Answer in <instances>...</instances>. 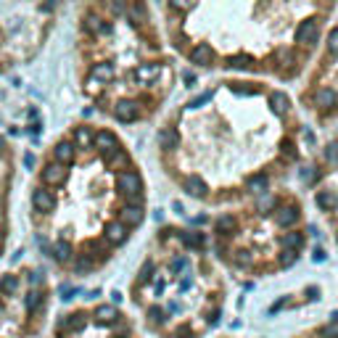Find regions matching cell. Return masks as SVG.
<instances>
[{
  "instance_id": "15",
  "label": "cell",
  "mask_w": 338,
  "mask_h": 338,
  "mask_svg": "<svg viewBox=\"0 0 338 338\" xmlns=\"http://www.w3.org/2000/svg\"><path fill=\"white\" fill-rule=\"evenodd\" d=\"M296 219H298V211L294 206H283V209H278V214H275V222H278L280 227H291Z\"/></svg>"
},
{
  "instance_id": "6",
  "label": "cell",
  "mask_w": 338,
  "mask_h": 338,
  "mask_svg": "<svg viewBox=\"0 0 338 338\" xmlns=\"http://www.w3.org/2000/svg\"><path fill=\"white\" fill-rule=\"evenodd\" d=\"M127 19L132 21L135 27H140V24H145V21H148V11H145V5L140 3V0H132V3L127 5Z\"/></svg>"
},
{
  "instance_id": "40",
  "label": "cell",
  "mask_w": 338,
  "mask_h": 338,
  "mask_svg": "<svg viewBox=\"0 0 338 338\" xmlns=\"http://www.w3.org/2000/svg\"><path fill=\"white\" fill-rule=\"evenodd\" d=\"M172 3V8H177V11H188L190 5H193V0H169Z\"/></svg>"
},
{
  "instance_id": "48",
  "label": "cell",
  "mask_w": 338,
  "mask_h": 338,
  "mask_svg": "<svg viewBox=\"0 0 338 338\" xmlns=\"http://www.w3.org/2000/svg\"><path fill=\"white\" fill-rule=\"evenodd\" d=\"M98 87H101V82H95L93 77H90V80H87V90H90V93H95Z\"/></svg>"
},
{
  "instance_id": "29",
  "label": "cell",
  "mask_w": 338,
  "mask_h": 338,
  "mask_svg": "<svg viewBox=\"0 0 338 338\" xmlns=\"http://www.w3.org/2000/svg\"><path fill=\"white\" fill-rule=\"evenodd\" d=\"M40 304H42V294H40V291H29V294H27V309L37 312V309H40Z\"/></svg>"
},
{
  "instance_id": "4",
  "label": "cell",
  "mask_w": 338,
  "mask_h": 338,
  "mask_svg": "<svg viewBox=\"0 0 338 338\" xmlns=\"http://www.w3.org/2000/svg\"><path fill=\"white\" fill-rule=\"evenodd\" d=\"M114 117L119 122H135L137 119V103L135 101H119L114 106Z\"/></svg>"
},
{
  "instance_id": "36",
  "label": "cell",
  "mask_w": 338,
  "mask_h": 338,
  "mask_svg": "<svg viewBox=\"0 0 338 338\" xmlns=\"http://www.w3.org/2000/svg\"><path fill=\"white\" fill-rule=\"evenodd\" d=\"M148 317H151V322H164V309H161V306H151L148 309Z\"/></svg>"
},
{
  "instance_id": "7",
  "label": "cell",
  "mask_w": 338,
  "mask_h": 338,
  "mask_svg": "<svg viewBox=\"0 0 338 338\" xmlns=\"http://www.w3.org/2000/svg\"><path fill=\"white\" fill-rule=\"evenodd\" d=\"M106 241L114 243V246L125 243L127 241V225H122V222H109V225H106Z\"/></svg>"
},
{
  "instance_id": "20",
  "label": "cell",
  "mask_w": 338,
  "mask_h": 338,
  "mask_svg": "<svg viewBox=\"0 0 338 338\" xmlns=\"http://www.w3.org/2000/svg\"><path fill=\"white\" fill-rule=\"evenodd\" d=\"M317 206H320V209H325V211L336 209V206H338V196L333 193V190H320V193H317Z\"/></svg>"
},
{
  "instance_id": "37",
  "label": "cell",
  "mask_w": 338,
  "mask_h": 338,
  "mask_svg": "<svg viewBox=\"0 0 338 338\" xmlns=\"http://www.w3.org/2000/svg\"><path fill=\"white\" fill-rule=\"evenodd\" d=\"M90 267H93V262H90V259H84V256H80V259H77V264H74V270H77V272H87Z\"/></svg>"
},
{
  "instance_id": "45",
  "label": "cell",
  "mask_w": 338,
  "mask_h": 338,
  "mask_svg": "<svg viewBox=\"0 0 338 338\" xmlns=\"http://www.w3.org/2000/svg\"><path fill=\"white\" fill-rule=\"evenodd\" d=\"M74 294H77V288H69V286L61 288V298H64V301H69V298H72Z\"/></svg>"
},
{
  "instance_id": "33",
  "label": "cell",
  "mask_w": 338,
  "mask_h": 338,
  "mask_svg": "<svg viewBox=\"0 0 338 338\" xmlns=\"http://www.w3.org/2000/svg\"><path fill=\"white\" fill-rule=\"evenodd\" d=\"M296 256H298L296 251H291V249H283V254H280V264H283V267H291V264L296 262Z\"/></svg>"
},
{
  "instance_id": "13",
  "label": "cell",
  "mask_w": 338,
  "mask_h": 338,
  "mask_svg": "<svg viewBox=\"0 0 338 338\" xmlns=\"http://www.w3.org/2000/svg\"><path fill=\"white\" fill-rule=\"evenodd\" d=\"M119 317V312H117V306H111V304H101L95 309V320L101 322V325H109V322H117Z\"/></svg>"
},
{
  "instance_id": "32",
  "label": "cell",
  "mask_w": 338,
  "mask_h": 338,
  "mask_svg": "<svg viewBox=\"0 0 338 338\" xmlns=\"http://www.w3.org/2000/svg\"><path fill=\"white\" fill-rule=\"evenodd\" d=\"M230 90L238 93V95H256V87H249V84H243V82H233Z\"/></svg>"
},
{
  "instance_id": "31",
  "label": "cell",
  "mask_w": 338,
  "mask_h": 338,
  "mask_svg": "<svg viewBox=\"0 0 338 338\" xmlns=\"http://www.w3.org/2000/svg\"><path fill=\"white\" fill-rule=\"evenodd\" d=\"M325 159H328V164L338 167V140H333V143L325 148Z\"/></svg>"
},
{
  "instance_id": "17",
  "label": "cell",
  "mask_w": 338,
  "mask_h": 338,
  "mask_svg": "<svg viewBox=\"0 0 338 338\" xmlns=\"http://www.w3.org/2000/svg\"><path fill=\"white\" fill-rule=\"evenodd\" d=\"M56 161H58V164H72V161H74V145L72 143H58L56 145Z\"/></svg>"
},
{
  "instance_id": "21",
  "label": "cell",
  "mask_w": 338,
  "mask_h": 338,
  "mask_svg": "<svg viewBox=\"0 0 338 338\" xmlns=\"http://www.w3.org/2000/svg\"><path fill=\"white\" fill-rule=\"evenodd\" d=\"M53 256H56L58 262H69V259H72V243H69V241H58L56 246H53Z\"/></svg>"
},
{
  "instance_id": "50",
  "label": "cell",
  "mask_w": 338,
  "mask_h": 338,
  "mask_svg": "<svg viewBox=\"0 0 338 338\" xmlns=\"http://www.w3.org/2000/svg\"><path fill=\"white\" fill-rule=\"evenodd\" d=\"M314 262H325V251H314Z\"/></svg>"
},
{
  "instance_id": "49",
  "label": "cell",
  "mask_w": 338,
  "mask_h": 338,
  "mask_svg": "<svg viewBox=\"0 0 338 338\" xmlns=\"http://www.w3.org/2000/svg\"><path fill=\"white\" fill-rule=\"evenodd\" d=\"M24 164H27L29 169H32V167H35V156H32V153H27V156H24Z\"/></svg>"
},
{
  "instance_id": "51",
  "label": "cell",
  "mask_w": 338,
  "mask_h": 338,
  "mask_svg": "<svg viewBox=\"0 0 338 338\" xmlns=\"http://www.w3.org/2000/svg\"><path fill=\"white\" fill-rule=\"evenodd\" d=\"M283 153H294V145H291V140L283 143Z\"/></svg>"
},
{
  "instance_id": "43",
  "label": "cell",
  "mask_w": 338,
  "mask_h": 338,
  "mask_svg": "<svg viewBox=\"0 0 338 338\" xmlns=\"http://www.w3.org/2000/svg\"><path fill=\"white\" fill-rule=\"evenodd\" d=\"M235 262H238V264H251L249 251H238V254H235Z\"/></svg>"
},
{
  "instance_id": "39",
  "label": "cell",
  "mask_w": 338,
  "mask_h": 338,
  "mask_svg": "<svg viewBox=\"0 0 338 338\" xmlns=\"http://www.w3.org/2000/svg\"><path fill=\"white\" fill-rule=\"evenodd\" d=\"M151 278H153V262H145L143 270H140V280L145 283V280H151Z\"/></svg>"
},
{
  "instance_id": "34",
  "label": "cell",
  "mask_w": 338,
  "mask_h": 338,
  "mask_svg": "<svg viewBox=\"0 0 338 338\" xmlns=\"http://www.w3.org/2000/svg\"><path fill=\"white\" fill-rule=\"evenodd\" d=\"M227 64L233 66V69H249V64H251V58H249V56H235V58H230Z\"/></svg>"
},
{
  "instance_id": "35",
  "label": "cell",
  "mask_w": 338,
  "mask_h": 338,
  "mask_svg": "<svg viewBox=\"0 0 338 338\" xmlns=\"http://www.w3.org/2000/svg\"><path fill=\"white\" fill-rule=\"evenodd\" d=\"M320 338H338V322H330L320 330Z\"/></svg>"
},
{
  "instance_id": "41",
  "label": "cell",
  "mask_w": 338,
  "mask_h": 338,
  "mask_svg": "<svg viewBox=\"0 0 338 338\" xmlns=\"http://www.w3.org/2000/svg\"><path fill=\"white\" fill-rule=\"evenodd\" d=\"M109 5H111V11H114V13H125V11H127L125 0H109Z\"/></svg>"
},
{
  "instance_id": "26",
  "label": "cell",
  "mask_w": 338,
  "mask_h": 338,
  "mask_svg": "<svg viewBox=\"0 0 338 338\" xmlns=\"http://www.w3.org/2000/svg\"><path fill=\"white\" fill-rule=\"evenodd\" d=\"M249 190H251V193H264V190H267V177H264V174L251 177L249 180Z\"/></svg>"
},
{
  "instance_id": "54",
  "label": "cell",
  "mask_w": 338,
  "mask_h": 338,
  "mask_svg": "<svg viewBox=\"0 0 338 338\" xmlns=\"http://www.w3.org/2000/svg\"><path fill=\"white\" fill-rule=\"evenodd\" d=\"M0 312H3V304H0Z\"/></svg>"
},
{
  "instance_id": "18",
  "label": "cell",
  "mask_w": 338,
  "mask_h": 338,
  "mask_svg": "<svg viewBox=\"0 0 338 338\" xmlns=\"http://www.w3.org/2000/svg\"><path fill=\"white\" fill-rule=\"evenodd\" d=\"M314 106H320V109H330V106H336V93L330 87H322L314 93Z\"/></svg>"
},
{
  "instance_id": "44",
  "label": "cell",
  "mask_w": 338,
  "mask_h": 338,
  "mask_svg": "<svg viewBox=\"0 0 338 338\" xmlns=\"http://www.w3.org/2000/svg\"><path fill=\"white\" fill-rule=\"evenodd\" d=\"M185 264H188V259H185V256L174 259V262H172V272H180V270H182V267H185Z\"/></svg>"
},
{
  "instance_id": "9",
  "label": "cell",
  "mask_w": 338,
  "mask_h": 338,
  "mask_svg": "<svg viewBox=\"0 0 338 338\" xmlns=\"http://www.w3.org/2000/svg\"><path fill=\"white\" fill-rule=\"evenodd\" d=\"M84 29L93 32V35H109L111 32V27L106 24L101 16H95V13H87V16H84Z\"/></svg>"
},
{
  "instance_id": "5",
  "label": "cell",
  "mask_w": 338,
  "mask_h": 338,
  "mask_svg": "<svg viewBox=\"0 0 338 338\" xmlns=\"http://www.w3.org/2000/svg\"><path fill=\"white\" fill-rule=\"evenodd\" d=\"M32 204H35L37 211H53V206H56V198H53L50 190L37 188L35 193H32Z\"/></svg>"
},
{
  "instance_id": "38",
  "label": "cell",
  "mask_w": 338,
  "mask_h": 338,
  "mask_svg": "<svg viewBox=\"0 0 338 338\" xmlns=\"http://www.w3.org/2000/svg\"><path fill=\"white\" fill-rule=\"evenodd\" d=\"M328 50L330 53H338V29H333L330 37H328Z\"/></svg>"
},
{
  "instance_id": "52",
  "label": "cell",
  "mask_w": 338,
  "mask_h": 338,
  "mask_svg": "<svg viewBox=\"0 0 338 338\" xmlns=\"http://www.w3.org/2000/svg\"><path fill=\"white\" fill-rule=\"evenodd\" d=\"M217 322H219V312H214L211 317H209V325H217Z\"/></svg>"
},
{
  "instance_id": "23",
  "label": "cell",
  "mask_w": 338,
  "mask_h": 338,
  "mask_svg": "<svg viewBox=\"0 0 338 338\" xmlns=\"http://www.w3.org/2000/svg\"><path fill=\"white\" fill-rule=\"evenodd\" d=\"M74 143L80 145V148H87V145L93 143V132H90V127H77V132H74Z\"/></svg>"
},
{
  "instance_id": "25",
  "label": "cell",
  "mask_w": 338,
  "mask_h": 338,
  "mask_svg": "<svg viewBox=\"0 0 338 338\" xmlns=\"http://www.w3.org/2000/svg\"><path fill=\"white\" fill-rule=\"evenodd\" d=\"M283 246L291 249V251H298L304 246V238L298 235V233H286V235H283Z\"/></svg>"
},
{
  "instance_id": "27",
  "label": "cell",
  "mask_w": 338,
  "mask_h": 338,
  "mask_svg": "<svg viewBox=\"0 0 338 338\" xmlns=\"http://www.w3.org/2000/svg\"><path fill=\"white\" fill-rule=\"evenodd\" d=\"M182 243H185L188 249H201V246H204V235L201 233H185V235H182Z\"/></svg>"
},
{
  "instance_id": "47",
  "label": "cell",
  "mask_w": 338,
  "mask_h": 338,
  "mask_svg": "<svg viewBox=\"0 0 338 338\" xmlns=\"http://www.w3.org/2000/svg\"><path fill=\"white\" fill-rule=\"evenodd\" d=\"M174 336H177V338H193V333H190V330L185 328V325H182L180 330H177V333H174Z\"/></svg>"
},
{
  "instance_id": "53",
  "label": "cell",
  "mask_w": 338,
  "mask_h": 338,
  "mask_svg": "<svg viewBox=\"0 0 338 338\" xmlns=\"http://www.w3.org/2000/svg\"><path fill=\"white\" fill-rule=\"evenodd\" d=\"M3 148H5V140H3V137H0V153H3Z\"/></svg>"
},
{
  "instance_id": "12",
  "label": "cell",
  "mask_w": 338,
  "mask_h": 338,
  "mask_svg": "<svg viewBox=\"0 0 338 338\" xmlns=\"http://www.w3.org/2000/svg\"><path fill=\"white\" fill-rule=\"evenodd\" d=\"M185 190H188L190 196H196V198H204L209 188H206V182L198 177V174H190V177L185 180Z\"/></svg>"
},
{
  "instance_id": "14",
  "label": "cell",
  "mask_w": 338,
  "mask_h": 338,
  "mask_svg": "<svg viewBox=\"0 0 338 338\" xmlns=\"http://www.w3.org/2000/svg\"><path fill=\"white\" fill-rule=\"evenodd\" d=\"M270 106H272V111L278 114V117H286L288 109H291V101H288L286 93H272L270 95Z\"/></svg>"
},
{
  "instance_id": "30",
  "label": "cell",
  "mask_w": 338,
  "mask_h": 338,
  "mask_svg": "<svg viewBox=\"0 0 338 338\" xmlns=\"http://www.w3.org/2000/svg\"><path fill=\"white\" fill-rule=\"evenodd\" d=\"M233 227H235V219L233 217H219L217 219V233L227 235V233H233Z\"/></svg>"
},
{
  "instance_id": "24",
  "label": "cell",
  "mask_w": 338,
  "mask_h": 338,
  "mask_svg": "<svg viewBox=\"0 0 338 338\" xmlns=\"http://www.w3.org/2000/svg\"><path fill=\"white\" fill-rule=\"evenodd\" d=\"M159 140H161V145H164V148H177V143H180V135L174 132L172 127H169V129H164V132L159 135Z\"/></svg>"
},
{
  "instance_id": "1",
  "label": "cell",
  "mask_w": 338,
  "mask_h": 338,
  "mask_svg": "<svg viewBox=\"0 0 338 338\" xmlns=\"http://www.w3.org/2000/svg\"><path fill=\"white\" fill-rule=\"evenodd\" d=\"M117 188L129 198V201H135L132 206H137V201H140V188H143L140 174H137V172H119V177H117Z\"/></svg>"
},
{
  "instance_id": "42",
  "label": "cell",
  "mask_w": 338,
  "mask_h": 338,
  "mask_svg": "<svg viewBox=\"0 0 338 338\" xmlns=\"http://www.w3.org/2000/svg\"><path fill=\"white\" fill-rule=\"evenodd\" d=\"M206 101H211V93H204V95H198L193 103H190V109H198V106H204Z\"/></svg>"
},
{
  "instance_id": "8",
  "label": "cell",
  "mask_w": 338,
  "mask_h": 338,
  "mask_svg": "<svg viewBox=\"0 0 338 338\" xmlns=\"http://www.w3.org/2000/svg\"><path fill=\"white\" fill-rule=\"evenodd\" d=\"M190 61L198 66H209L211 61H214V50L209 48V45H204V42H198L193 50H190Z\"/></svg>"
},
{
  "instance_id": "3",
  "label": "cell",
  "mask_w": 338,
  "mask_h": 338,
  "mask_svg": "<svg viewBox=\"0 0 338 338\" xmlns=\"http://www.w3.org/2000/svg\"><path fill=\"white\" fill-rule=\"evenodd\" d=\"M42 180L48 182V185H64V180H66V169H64V164H48L42 169Z\"/></svg>"
},
{
  "instance_id": "28",
  "label": "cell",
  "mask_w": 338,
  "mask_h": 338,
  "mask_svg": "<svg viewBox=\"0 0 338 338\" xmlns=\"http://www.w3.org/2000/svg\"><path fill=\"white\" fill-rule=\"evenodd\" d=\"M106 161H109L111 167H127V153L122 151V148H117L114 153H109V156H106Z\"/></svg>"
},
{
  "instance_id": "19",
  "label": "cell",
  "mask_w": 338,
  "mask_h": 338,
  "mask_svg": "<svg viewBox=\"0 0 338 338\" xmlns=\"http://www.w3.org/2000/svg\"><path fill=\"white\" fill-rule=\"evenodd\" d=\"M90 77H93L95 82H109V80H114V66L111 64H95Z\"/></svg>"
},
{
  "instance_id": "2",
  "label": "cell",
  "mask_w": 338,
  "mask_h": 338,
  "mask_svg": "<svg viewBox=\"0 0 338 338\" xmlns=\"http://www.w3.org/2000/svg\"><path fill=\"white\" fill-rule=\"evenodd\" d=\"M93 143H95V148L103 153V156H109V153H114L119 148V140H117V135H111V132H95L93 135Z\"/></svg>"
},
{
  "instance_id": "10",
  "label": "cell",
  "mask_w": 338,
  "mask_h": 338,
  "mask_svg": "<svg viewBox=\"0 0 338 338\" xmlns=\"http://www.w3.org/2000/svg\"><path fill=\"white\" fill-rule=\"evenodd\" d=\"M314 37H317V21H301L298 24V29H296V40L298 42H312Z\"/></svg>"
},
{
  "instance_id": "22",
  "label": "cell",
  "mask_w": 338,
  "mask_h": 338,
  "mask_svg": "<svg viewBox=\"0 0 338 338\" xmlns=\"http://www.w3.org/2000/svg\"><path fill=\"white\" fill-rule=\"evenodd\" d=\"M16 288H19V278H16V275H3V278H0V294L11 296V294H16Z\"/></svg>"
},
{
  "instance_id": "11",
  "label": "cell",
  "mask_w": 338,
  "mask_h": 338,
  "mask_svg": "<svg viewBox=\"0 0 338 338\" xmlns=\"http://www.w3.org/2000/svg\"><path fill=\"white\" fill-rule=\"evenodd\" d=\"M159 72H161V66L159 64H143V66H137L135 69V77H137V82H153L159 77Z\"/></svg>"
},
{
  "instance_id": "16",
  "label": "cell",
  "mask_w": 338,
  "mask_h": 338,
  "mask_svg": "<svg viewBox=\"0 0 338 338\" xmlns=\"http://www.w3.org/2000/svg\"><path fill=\"white\" fill-rule=\"evenodd\" d=\"M140 222H143L140 206H125L122 209V225H140Z\"/></svg>"
},
{
  "instance_id": "46",
  "label": "cell",
  "mask_w": 338,
  "mask_h": 338,
  "mask_svg": "<svg viewBox=\"0 0 338 338\" xmlns=\"http://www.w3.org/2000/svg\"><path fill=\"white\" fill-rule=\"evenodd\" d=\"M27 278H29V286H37V283L42 280V275H40V272H29Z\"/></svg>"
}]
</instances>
